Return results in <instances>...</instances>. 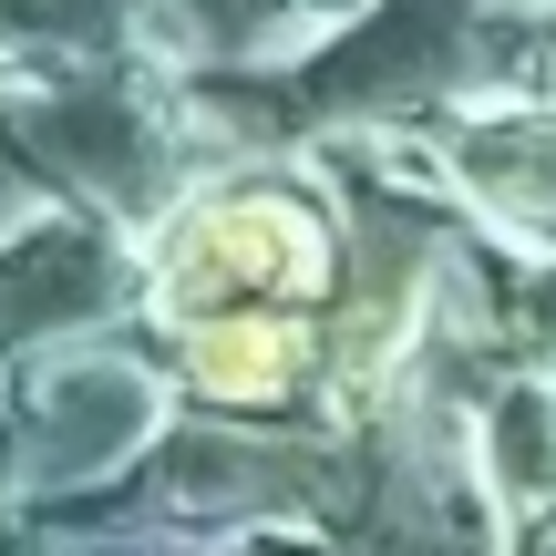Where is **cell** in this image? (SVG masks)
<instances>
[{
  "instance_id": "obj_1",
  "label": "cell",
  "mask_w": 556,
  "mask_h": 556,
  "mask_svg": "<svg viewBox=\"0 0 556 556\" xmlns=\"http://www.w3.org/2000/svg\"><path fill=\"white\" fill-rule=\"evenodd\" d=\"M330 238H319V217H299L289 197H227L206 206L197 227H186V248L165 258V289H238V299H309L330 289Z\"/></svg>"
},
{
  "instance_id": "obj_2",
  "label": "cell",
  "mask_w": 556,
  "mask_h": 556,
  "mask_svg": "<svg viewBox=\"0 0 556 556\" xmlns=\"http://www.w3.org/2000/svg\"><path fill=\"white\" fill-rule=\"evenodd\" d=\"M299 361H309V330H299L289 309L238 299V309L186 319V371H197L206 402H278L299 381Z\"/></svg>"
}]
</instances>
